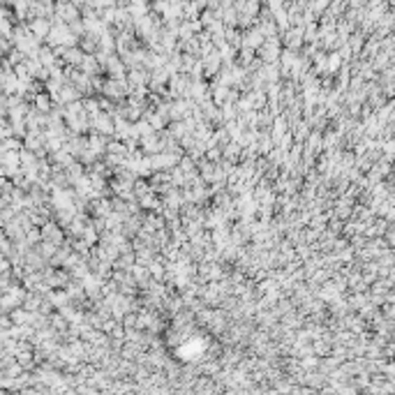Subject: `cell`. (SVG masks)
Listing matches in <instances>:
<instances>
[{
  "label": "cell",
  "mask_w": 395,
  "mask_h": 395,
  "mask_svg": "<svg viewBox=\"0 0 395 395\" xmlns=\"http://www.w3.org/2000/svg\"><path fill=\"white\" fill-rule=\"evenodd\" d=\"M35 33H47V24L44 21H35Z\"/></svg>",
  "instance_id": "cell-1"
}]
</instances>
